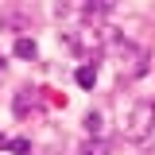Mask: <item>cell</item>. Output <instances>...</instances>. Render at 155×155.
<instances>
[{
	"label": "cell",
	"mask_w": 155,
	"mask_h": 155,
	"mask_svg": "<svg viewBox=\"0 0 155 155\" xmlns=\"http://www.w3.org/2000/svg\"><path fill=\"white\" fill-rule=\"evenodd\" d=\"M85 128H89V132H101V113H89V116H85Z\"/></svg>",
	"instance_id": "7"
},
{
	"label": "cell",
	"mask_w": 155,
	"mask_h": 155,
	"mask_svg": "<svg viewBox=\"0 0 155 155\" xmlns=\"http://www.w3.org/2000/svg\"><path fill=\"white\" fill-rule=\"evenodd\" d=\"M31 105H35L31 89H19V93H16V113H19V116H27V109H31Z\"/></svg>",
	"instance_id": "4"
},
{
	"label": "cell",
	"mask_w": 155,
	"mask_h": 155,
	"mask_svg": "<svg viewBox=\"0 0 155 155\" xmlns=\"http://www.w3.org/2000/svg\"><path fill=\"white\" fill-rule=\"evenodd\" d=\"M16 54L19 58H35V43L31 39H16Z\"/></svg>",
	"instance_id": "5"
},
{
	"label": "cell",
	"mask_w": 155,
	"mask_h": 155,
	"mask_svg": "<svg viewBox=\"0 0 155 155\" xmlns=\"http://www.w3.org/2000/svg\"><path fill=\"white\" fill-rule=\"evenodd\" d=\"M4 147H8V151H16V155H31V143H27V140H8Z\"/></svg>",
	"instance_id": "6"
},
{
	"label": "cell",
	"mask_w": 155,
	"mask_h": 155,
	"mask_svg": "<svg viewBox=\"0 0 155 155\" xmlns=\"http://www.w3.org/2000/svg\"><path fill=\"white\" fill-rule=\"evenodd\" d=\"M151 120H155V105H147V101H140L132 113H128V120H124V136L128 140H147V132H151Z\"/></svg>",
	"instance_id": "1"
},
{
	"label": "cell",
	"mask_w": 155,
	"mask_h": 155,
	"mask_svg": "<svg viewBox=\"0 0 155 155\" xmlns=\"http://www.w3.org/2000/svg\"><path fill=\"white\" fill-rule=\"evenodd\" d=\"M105 12H109L105 4H85V16H89V19H93V16H105Z\"/></svg>",
	"instance_id": "8"
},
{
	"label": "cell",
	"mask_w": 155,
	"mask_h": 155,
	"mask_svg": "<svg viewBox=\"0 0 155 155\" xmlns=\"http://www.w3.org/2000/svg\"><path fill=\"white\" fill-rule=\"evenodd\" d=\"M78 155H109V143H105V140H85V143L78 147Z\"/></svg>",
	"instance_id": "2"
},
{
	"label": "cell",
	"mask_w": 155,
	"mask_h": 155,
	"mask_svg": "<svg viewBox=\"0 0 155 155\" xmlns=\"http://www.w3.org/2000/svg\"><path fill=\"white\" fill-rule=\"evenodd\" d=\"M78 85H81V89H93L97 85V70L93 66H81V70H78Z\"/></svg>",
	"instance_id": "3"
},
{
	"label": "cell",
	"mask_w": 155,
	"mask_h": 155,
	"mask_svg": "<svg viewBox=\"0 0 155 155\" xmlns=\"http://www.w3.org/2000/svg\"><path fill=\"white\" fill-rule=\"evenodd\" d=\"M0 66H4V58H0Z\"/></svg>",
	"instance_id": "9"
}]
</instances>
